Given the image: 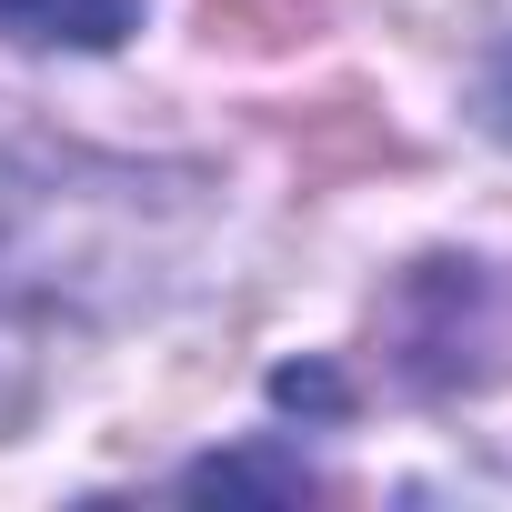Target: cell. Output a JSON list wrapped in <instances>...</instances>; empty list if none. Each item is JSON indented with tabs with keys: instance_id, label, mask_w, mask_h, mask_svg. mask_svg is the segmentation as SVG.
Listing matches in <instances>:
<instances>
[{
	"instance_id": "1",
	"label": "cell",
	"mask_w": 512,
	"mask_h": 512,
	"mask_svg": "<svg viewBox=\"0 0 512 512\" xmlns=\"http://www.w3.org/2000/svg\"><path fill=\"white\" fill-rule=\"evenodd\" d=\"M141 0H0V31L31 41V51H111L131 41Z\"/></svg>"
}]
</instances>
